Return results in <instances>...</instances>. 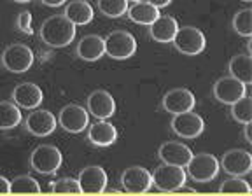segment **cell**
<instances>
[{"instance_id": "1", "label": "cell", "mask_w": 252, "mask_h": 196, "mask_svg": "<svg viewBox=\"0 0 252 196\" xmlns=\"http://www.w3.org/2000/svg\"><path fill=\"white\" fill-rule=\"evenodd\" d=\"M40 39L51 47H65L75 39V25L63 14L51 16L40 27Z\"/></svg>"}, {"instance_id": "2", "label": "cell", "mask_w": 252, "mask_h": 196, "mask_svg": "<svg viewBox=\"0 0 252 196\" xmlns=\"http://www.w3.org/2000/svg\"><path fill=\"white\" fill-rule=\"evenodd\" d=\"M188 168V175L193 179L194 182H200V184H205V182L214 181L219 173V161H217L216 156L209 153H200V154H193L189 163L186 165Z\"/></svg>"}, {"instance_id": "3", "label": "cell", "mask_w": 252, "mask_h": 196, "mask_svg": "<svg viewBox=\"0 0 252 196\" xmlns=\"http://www.w3.org/2000/svg\"><path fill=\"white\" fill-rule=\"evenodd\" d=\"M62 153L56 145H47L42 144L39 147L33 149L30 156V165L32 168L39 173H44V175H53L60 170L62 166Z\"/></svg>"}, {"instance_id": "4", "label": "cell", "mask_w": 252, "mask_h": 196, "mask_svg": "<svg viewBox=\"0 0 252 196\" xmlns=\"http://www.w3.org/2000/svg\"><path fill=\"white\" fill-rule=\"evenodd\" d=\"M105 42V53L114 60H128L137 51V40L130 32L116 30L110 32L103 39Z\"/></svg>"}, {"instance_id": "5", "label": "cell", "mask_w": 252, "mask_h": 196, "mask_svg": "<svg viewBox=\"0 0 252 196\" xmlns=\"http://www.w3.org/2000/svg\"><path fill=\"white\" fill-rule=\"evenodd\" d=\"M186 172L182 166L175 165H159L153 173V184L163 193H175L181 186L186 184Z\"/></svg>"}, {"instance_id": "6", "label": "cell", "mask_w": 252, "mask_h": 196, "mask_svg": "<svg viewBox=\"0 0 252 196\" xmlns=\"http://www.w3.org/2000/svg\"><path fill=\"white\" fill-rule=\"evenodd\" d=\"M172 42L179 53L188 56H196L205 49V35L194 27L179 28Z\"/></svg>"}, {"instance_id": "7", "label": "cell", "mask_w": 252, "mask_h": 196, "mask_svg": "<svg viewBox=\"0 0 252 196\" xmlns=\"http://www.w3.org/2000/svg\"><path fill=\"white\" fill-rule=\"evenodd\" d=\"M2 63L12 74H23L33 65V51L25 44H12L2 55Z\"/></svg>"}, {"instance_id": "8", "label": "cell", "mask_w": 252, "mask_h": 196, "mask_svg": "<svg viewBox=\"0 0 252 196\" xmlns=\"http://www.w3.org/2000/svg\"><path fill=\"white\" fill-rule=\"evenodd\" d=\"M121 184L126 193L142 195L153 186V173L144 166H130L121 173Z\"/></svg>"}, {"instance_id": "9", "label": "cell", "mask_w": 252, "mask_h": 196, "mask_svg": "<svg viewBox=\"0 0 252 196\" xmlns=\"http://www.w3.org/2000/svg\"><path fill=\"white\" fill-rule=\"evenodd\" d=\"M58 123L68 133H81L90 123V116H88V110L84 107L68 103V105H65L60 110Z\"/></svg>"}, {"instance_id": "10", "label": "cell", "mask_w": 252, "mask_h": 196, "mask_svg": "<svg viewBox=\"0 0 252 196\" xmlns=\"http://www.w3.org/2000/svg\"><path fill=\"white\" fill-rule=\"evenodd\" d=\"M247 93V84H244L242 81H238L233 75H226L220 77L214 84V95L220 103H235L236 100H240L242 97H245Z\"/></svg>"}, {"instance_id": "11", "label": "cell", "mask_w": 252, "mask_h": 196, "mask_svg": "<svg viewBox=\"0 0 252 196\" xmlns=\"http://www.w3.org/2000/svg\"><path fill=\"white\" fill-rule=\"evenodd\" d=\"M219 165L229 175L244 177L252 170V154L245 149H231L222 156Z\"/></svg>"}, {"instance_id": "12", "label": "cell", "mask_w": 252, "mask_h": 196, "mask_svg": "<svg viewBox=\"0 0 252 196\" xmlns=\"http://www.w3.org/2000/svg\"><path fill=\"white\" fill-rule=\"evenodd\" d=\"M203 119L193 110L182 114H175L172 119V130L181 138H196L203 133Z\"/></svg>"}, {"instance_id": "13", "label": "cell", "mask_w": 252, "mask_h": 196, "mask_svg": "<svg viewBox=\"0 0 252 196\" xmlns=\"http://www.w3.org/2000/svg\"><path fill=\"white\" fill-rule=\"evenodd\" d=\"M196 105V98L186 88H175V90H170L168 93H165L163 97V109L170 114H182L193 110Z\"/></svg>"}, {"instance_id": "14", "label": "cell", "mask_w": 252, "mask_h": 196, "mask_svg": "<svg viewBox=\"0 0 252 196\" xmlns=\"http://www.w3.org/2000/svg\"><path fill=\"white\" fill-rule=\"evenodd\" d=\"M79 188L81 193L88 195H100L105 191L107 186V173L102 166H88L79 173Z\"/></svg>"}, {"instance_id": "15", "label": "cell", "mask_w": 252, "mask_h": 196, "mask_svg": "<svg viewBox=\"0 0 252 196\" xmlns=\"http://www.w3.org/2000/svg\"><path fill=\"white\" fill-rule=\"evenodd\" d=\"M27 130L35 137H47L56 130V118L46 109H33L27 118Z\"/></svg>"}, {"instance_id": "16", "label": "cell", "mask_w": 252, "mask_h": 196, "mask_svg": "<svg viewBox=\"0 0 252 196\" xmlns=\"http://www.w3.org/2000/svg\"><path fill=\"white\" fill-rule=\"evenodd\" d=\"M158 156L163 163L166 165H175L186 168V165L189 163L193 153L188 145H184L182 142H165L158 151Z\"/></svg>"}, {"instance_id": "17", "label": "cell", "mask_w": 252, "mask_h": 196, "mask_svg": "<svg viewBox=\"0 0 252 196\" xmlns=\"http://www.w3.org/2000/svg\"><path fill=\"white\" fill-rule=\"evenodd\" d=\"M88 110L96 119H109L116 112V102L105 90H96L88 97Z\"/></svg>"}, {"instance_id": "18", "label": "cell", "mask_w": 252, "mask_h": 196, "mask_svg": "<svg viewBox=\"0 0 252 196\" xmlns=\"http://www.w3.org/2000/svg\"><path fill=\"white\" fill-rule=\"evenodd\" d=\"M12 100L18 107L23 109H37L42 103L44 93L37 84L33 83H23L20 86H16L12 91Z\"/></svg>"}, {"instance_id": "19", "label": "cell", "mask_w": 252, "mask_h": 196, "mask_svg": "<svg viewBox=\"0 0 252 196\" xmlns=\"http://www.w3.org/2000/svg\"><path fill=\"white\" fill-rule=\"evenodd\" d=\"M149 33L156 42H161V44H168L173 40L175 33L179 30V23L175 18L172 16H158L156 20L149 25Z\"/></svg>"}, {"instance_id": "20", "label": "cell", "mask_w": 252, "mask_h": 196, "mask_svg": "<svg viewBox=\"0 0 252 196\" xmlns=\"http://www.w3.org/2000/svg\"><path fill=\"white\" fill-rule=\"evenodd\" d=\"M88 138L96 147H109L118 138V130H116V126L107 123L105 119H100L94 125H91L90 131H88Z\"/></svg>"}, {"instance_id": "21", "label": "cell", "mask_w": 252, "mask_h": 196, "mask_svg": "<svg viewBox=\"0 0 252 196\" xmlns=\"http://www.w3.org/2000/svg\"><path fill=\"white\" fill-rule=\"evenodd\" d=\"M105 55V42L100 35H86L77 46V56L84 62H98Z\"/></svg>"}, {"instance_id": "22", "label": "cell", "mask_w": 252, "mask_h": 196, "mask_svg": "<svg viewBox=\"0 0 252 196\" xmlns=\"http://www.w3.org/2000/svg\"><path fill=\"white\" fill-rule=\"evenodd\" d=\"M158 16H159L158 7H154L147 0H138L131 7H128V18L137 25H147L149 27Z\"/></svg>"}, {"instance_id": "23", "label": "cell", "mask_w": 252, "mask_h": 196, "mask_svg": "<svg viewBox=\"0 0 252 196\" xmlns=\"http://www.w3.org/2000/svg\"><path fill=\"white\" fill-rule=\"evenodd\" d=\"M65 18L72 21V23L77 27V25H88L93 20V7L88 4L86 0H74L70 4L65 7V12H63Z\"/></svg>"}, {"instance_id": "24", "label": "cell", "mask_w": 252, "mask_h": 196, "mask_svg": "<svg viewBox=\"0 0 252 196\" xmlns=\"http://www.w3.org/2000/svg\"><path fill=\"white\" fill-rule=\"evenodd\" d=\"M229 74L244 84H252V58L251 55H236L229 62Z\"/></svg>"}, {"instance_id": "25", "label": "cell", "mask_w": 252, "mask_h": 196, "mask_svg": "<svg viewBox=\"0 0 252 196\" xmlns=\"http://www.w3.org/2000/svg\"><path fill=\"white\" fill-rule=\"evenodd\" d=\"M21 123V110L14 102H0V130H11Z\"/></svg>"}, {"instance_id": "26", "label": "cell", "mask_w": 252, "mask_h": 196, "mask_svg": "<svg viewBox=\"0 0 252 196\" xmlns=\"http://www.w3.org/2000/svg\"><path fill=\"white\" fill-rule=\"evenodd\" d=\"M231 116L236 123H252V98L251 97H242L240 100H236L231 103Z\"/></svg>"}, {"instance_id": "27", "label": "cell", "mask_w": 252, "mask_h": 196, "mask_svg": "<svg viewBox=\"0 0 252 196\" xmlns=\"http://www.w3.org/2000/svg\"><path fill=\"white\" fill-rule=\"evenodd\" d=\"M233 28L238 35L245 37H252V9H242L235 14L233 18Z\"/></svg>"}, {"instance_id": "28", "label": "cell", "mask_w": 252, "mask_h": 196, "mask_svg": "<svg viewBox=\"0 0 252 196\" xmlns=\"http://www.w3.org/2000/svg\"><path fill=\"white\" fill-rule=\"evenodd\" d=\"M98 9L107 18H121L128 11V0H98Z\"/></svg>"}, {"instance_id": "29", "label": "cell", "mask_w": 252, "mask_h": 196, "mask_svg": "<svg viewBox=\"0 0 252 196\" xmlns=\"http://www.w3.org/2000/svg\"><path fill=\"white\" fill-rule=\"evenodd\" d=\"M219 191L228 193V195H251L252 188L242 177H233V179H228V181H224L220 184Z\"/></svg>"}, {"instance_id": "30", "label": "cell", "mask_w": 252, "mask_h": 196, "mask_svg": "<svg viewBox=\"0 0 252 196\" xmlns=\"http://www.w3.org/2000/svg\"><path fill=\"white\" fill-rule=\"evenodd\" d=\"M11 193H40V186L33 177L20 175L11 182Z\"/></svg>"}, {"instance_id": "31", "label": "cell", "mask_w": 252, "mask_h": 196, "mask_svg": "<svg viewBox=\"0 0 252 196\" xmlns=\"http://www.w3.org/2000/svg\"><path fill=\"white\" fill-rule=\"evenodd\" d=\"M51 191L53 193H75L79 195L81 188H79V182L72 177H62L58 181L51 182Z\"/></svg>"}, {"instance_id": "32", "label": "cell", "mask_w": 252, "mask_h": 196, "mask_svg": "<svg viewBox=\"0 0 252 196\" xmlns=\"http://www.w3.org/2000/svg\"><path fill=\"white\" fill-rule=\"evenodd\" d=\"M18 28L23 33H32V14L28 11H21L18 16Z\"/></svg>"}, {"instance_id": "33", "label": "cell", "mask_w": 252, "mask_h": 196, "mask_svg": "<svg viewBox=\"0 0 252 196\" xmlns=\"http://www.w3.org/2000/svg\"><path fill=\"white\" fill-rule=\"evenodd\" d=\"M0 193H11V181L0 175Z\"/></svg>"}, {"instance_id": "34", "label": "cell", "mask_w": 252, "mask_h": 196, "mask_svg": "<svg viewBox=\"0 0 252 196\" xmlns=\"http://www.w3.org/2000/svg\"><path fill=\"white\" fill-rule=\"evenodd\" d=\"M44 5H47V7H60V5H63L67 0H40Z\"/></svg>"}, {"instance_id": "35", "label": "cell", "mask_w": 252, "mask_h": 196, "mask_svg": "<svg viewBox=\"0 0 252 196\" xmlns=\"http://www.w3.org/2000/svg\"><path fill=\"white\" fill-rule=\"evenodd\" d=\"M147 2H151V4L154 5V7H166V5L172 4V0H147Z\"/></svg>"}, {"instance_id": "36", "label": "cell", "mask_w": 252, "mask_h": 196, "mask_svg": "<svg viewBox=\"0 0 252 196\" xmlns=\"http://www.w3.org/2000/svg\"><path fill=\"white\" fill-rule=\"evenodd\" d=\"M245 131H244V135H245V142L247 144H252V137H251V123H245Z\"/></svg>"}, {"instance_id": "37", "label": "cell", "mask_w": 252, "mask_h": 196, "mask_svg": "<svg viewBox=\"0 0 252 196\" xmlns=\"http://www.w3.org/2000/svg\"><path fill=\"white\" fill-rule=\"evenodd\" d=\"M14 2H18V4H28V2H32V0H14Z\"/></svg>"}, {"instance_id": "38", "label": "cell", "mask_w": 252, "mask_h": 196, "mask_svg": "<svg viewBox=\"0 0 252 196\" xmlns=\"http://www.w3.org/2000/svg\"><path fill=\"white\" fill-rule=\"evenodd\" d=\"M242 2H252V0H242Z\"/></svg>"}, {"instance_id": "39", "label": "cell", "mask_w": 252, "mask_h": 196, "mask_svg": "<svg viewBox=\"0 0 252 196\" xmlns=\"http://www.w3.org/2000/svg\"><path fill=\"white\" fill-rule=\"evenodd\" d=\"M128 2H138V0H128Z\"/></svg>"}]
</instances>
